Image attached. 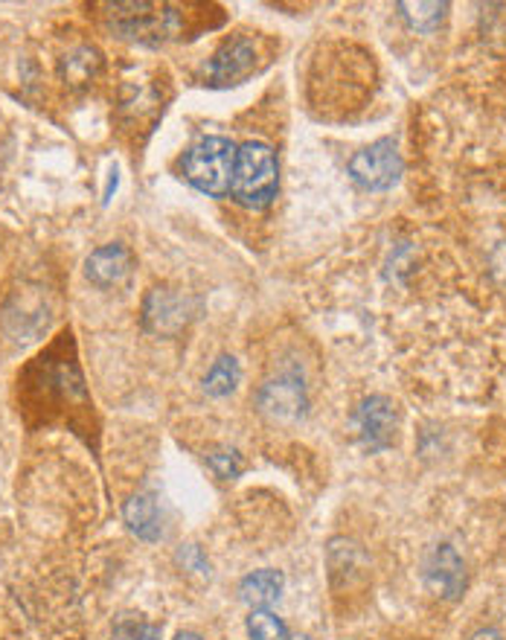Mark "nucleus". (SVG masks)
<instances>
[{
  "mask_svg": "<svg viewBox=\"0 0 506 640\" xmlns=\"http://www.w3.org/2000/svg\"><path fill=\"white\" fill-rule=\"evenodd\" d=\"M239 378H242V370H239V362L233 355H222V358H215L213 367L204 376V390L208 396H215V399H224V396H231L236 390Z\"/></svg>",
  "mask_w": 506,
  "mask_h": 640,
  "instance_id": "nucleus-15",
  "label": "nucleus"
},
{
  "mask_svg": "<svg viewBox=\"0 0 506 640\" xmlns=\"http://www.w3.org/2000/svg\"><path fill=\"white\" fill-rule=\"evenodd\" d=\"M256 408L265 419L280 425L297 423L306 417L308 394L303 385V376L297 373H280V376L269 378L265 385L256 390Z\"/></svg>",
  "mask_w": 506,
  "mask_h": 640,
  "instance_id": "nucleus-5",
  "label": "nucleus"
},
{
  "mask_svg": "<svg viewBox=\"0 0 506 640\" xmlns=\"http://www.w3.org/2000/svg\"><path fill=\"white\" fill-rule=\"evenodd\" d=\"M405 161L399 155V143L393 138L376 140L373 146L355 152L350 161V177L370 193H384L399 184Z\"/></svg>",
  "mask_w": 506,
  "mask_h": 640,
  "instance_id": "nucleus-4",
  "label": "nucleus"
},
{
  "mask_svg": "<svg viewBox=\"0 0 506 640\" xmlns=\"http://www.w3.org/2000/svg\"><path fill=\"white\" fill-rule=\"evenodd\" d=\"M114 640H161V626H152L134 614H120L114 623Z\"/></svg>",
  "mask_w": 506,
  "mask_h": 640,
  "instance_id": "nucleus-18",
  "label": "nucleus"
},
{
  "mask_svg": "<svg viewBox=\"0 0 506 640\" xmlns=\"http://www.w3.org/2000/svg\"><path fill=\"white\" fill-rule=\"evenodd\" d=\"M422 579L431 595L439 600H457L466 591V565L452 545H437L425 556Z\"/></svg>",
  "mask_w": 506,
  "mask_h": 640,
  "instance_id": "nucleus-9",
  "label": "nucleus"
},
{
  "mask_svg": "<svg viewBox=\"0 0 506 640\" xmlns=\"http://www.w3.org/2000/svg\"><path fill=\"white\" fill-rule=\"evenodd\" d=\"M178 559H181V565H184L186 571H195V573H210V562L208 556L201 553L195 545H186L181 553H178Z\"/></svg>",
  "mask_w": 506,
  "mask_h": 640,
  "instance_id": "nucleus-20",
  "label": "nucleus"
},
{
  "mask_svg": "<svg viewBox=\"0 0 506 640\" xmlns=\"http://www.w3.org/2000/svg\"><path fill=\"white\" fill-rule=\"evenodd\" d=\"M283 573L274 571V568H262V571L247 573V577L239 582V597H242V602H247L251 609H271V606L283 597Z\"/></svg>",
  "mask_w": 506,
  "mask_h": 640,
  "instance_id": "nucleus-13",
  "label": "nucleus"
},
{
  "mask_svg": "<svg viewBox=\"0 0 506 640\" xmlns=\"http://www.w3.org/2000/svg\"><path fill=\"white\" fill-rule=\"evenodd\" d=\"M236 149L227 138H204L190 149L181 161L184 177L199 193L210 199L231 195L233 170H236Z\"/></svg>",
  "mask_w": 506,
  "mask_h": 640,
  "instance_id": "nucleus-3",
  "label": "nucleus"
},
{
  "mask_svg": "<svg viewBox=\"0 0 506 640\" xmlns=\"http://www.w3.org/2000/svg\"><path fill=\"white\" fill-rule=\"evenodd\" d=\"M292 640H312V638H306V634H297V638H292Z\"/></svg>",
  "mask_w": 506,
  "mask_h": 640,
  "instance_id": "nucleus-23",
  "label": "nucleus"
},
{
  "mask_svg": "<svg viewBox=\"0 0 506 640\" xmlns=\"http://www.w3.org/2000/svg\"><path fill=\"white\" fill-rule=\"evenodd\" d=\"M260 64V44L251 35H231L219 50H215L213 62H210V82L215 88L239 85L247 79Z\"/></svg>",
  "mask_w": 506,
  "mask_h": 640,
  "instance_id": "nucleus-7",
  "label": "nucleus"
},
{
  "mask_svg": "<svg viewBox=\"0 0 506 640\" xmlns=\"http://www.w3.org/2000/svg\"><path fill=\"white\" fill-rule=\"evenodd\" d=\"M247 634L251 640H292L289 629L271 609H253L247 618Z\"/></svg>",
  "mask_w": 506,
  "mask_h": 640,
  "instance_id": "nucleus-17",
  "label": "nucleus"
},
{
  "mask_svg": "<svg viewBox=\"0 0 506 640\" xmlns=\"http://www.w3.org/2000/svg\"><path fill=\"white\" fill-rule=\"evenodd\" d=\"M201 303L190 294L172 292V288H152L143 301V326L152 335L172 338L199 317Z\"/></svg>",
  "mask_w": 506,
  "mask_h": 640,
  "instance_id": "nucleus-6",
  "label": "nucleus"
},
{
  "mask_svg": "<svg viewBox=\"0 0 506 640\" xmlns=\"http://www.w3.org/2000/svg\"><path fill=\"white\" fill-rule=\"evenodd\" d=\"M161 91L152 82H125L120 88V114L125 120H146L161 111Z\"/></svg>",
  "mask_w": 506,
  "mask_h": 640,
  "instance_id": "nucleus-14",
  "label": "nucleus"
},
{
  "mask_svg": "<svg viewBox=\"0 0 506 640\" xmlns=\"http://www.w3.org/2000/svg\"><path fill=\"white\" fill-rule=\"evenodd\" d=\"M468 640H506V638L498 632V629H480V632H475Z\"/></svg>",
  "mask_w": 506,
  "mask_h": 640,
  "instance_id": "nucleus-21",
  "label": "nucleus"
},
{
  "mask_svg": "<svg viewBox=\"0 0 506 640\" xmlns=\"http://www.w3.org/2000/svg\"><path fill=\"white\" fill-rule=\"evenodd\" d=\"M102 70V53L93 44H79L62 55L59 62V79L73 91H82L100 77Z\"/></svg>",
  "mask_w": 506,
  "mask_h": 640,
  "instance_id": "nucleus-11",
  "label": "nucleus"
},
{
  "mask_svg": "<svg viewBox=\"0 0 506 640\" xmlns=\"http://www.w3.org/2000/svg\"><path fill=\"white\" fill-rule=\"evenodd\" d=\"M355 428L367 451H384L396 440V428H399V414L387 396H370L355 410Z\"/></svg>",
  "mask_w": 506,
  "mask_h": 640,
  "instance_id": "nucleus-8",
  "label": "nucleus"
},
{
  "mask_svg": "<svg viewBox=\"0 0 506 640\" xmlns=\"http://www.w3.org/2000/svg\"><path fill=\"white\" fill-rule=\"evenodd\" d=\"M276 172L274 149L265 143H242L236 149V170H233L231 199L247 210H265L276 199Z\"/></svg>",
  "mask_w": 506,
  "mask_h": 640,
  "instance_id": "nucleus-2",
  "label": "nucleus"
},
{
  "mask_svg": "<svg viewBox=\"0 0 506 640\" xmlns=\"http://www.w3.org/2000/svg\"><path fill=\"white\" fill-rule=\"evenodd\" d=\"M208 466L215 471V478L222 480H233L245 471V460H242L236 448H215V451H210Z\"/></svg>",
  "mask_w": 506,
  "mask_h": 640,
  "instance_id": "nucleus-19",
  "label": "nucleus"
},
{
  "mask_svg": "<svg viewBox=\"0 0 506 640\" xmlns=\"http://www.w3.org/2000/svg\"><path fill=\"white\" fill-rule=\"evenodd\" d=\"M175 640H204V638H201V634H195V632H181Z\"/></svg>",
  "mask_w": 506,
  "mask_h": 640,
  "instance_id": "nucleus-22",
  "label": "nucleus"
},
{
  "mask_svg": "<svg viewBox=\"0 0 506 640\" xmlns=\"http://www.w3.org/2000/svg\"><path fill=\"white\" fill-rule=\"evenodd\" d=\"M108 30L120 39L138 44H163L169 39H181L186 30V16L172 3H146V0H125V3H105Z\"/></svg>",
  "mask_w": 506,
  "mask_h": 640,
  "instance_id": "nucleus-1",
  "label": "nucleus"
},
{
  "mask_svg": "<svg viewBox=\"0 0 506 640\" xmlns=\"http://www.w3.org/2000/svg\"><path fill=\"white\" fill-rule=\"evenodd\" d=\"M123 518L129 530L143 541H158L161 539V509H158V501H154L149 492H138L131 495L129 501L123 507Z\"/></svg>",
  "mask_w": 506,
  "mask_h": 640,
  "instance_id": "nucleus-12",
  "label": "nucleus"
},
{
  "mask_svg": "<svg viewBox=\"0 0 506 640\" xmlns=\"http://www.w3.org/2000/svg\"><path fill=\"white\" fill-rule=\"evenodd\" d=\"M134 268V254L123 242H111V245L97 247L88 260H84V277L91 280L97 288L120 286Z\"/></svg>",
  "mask_w": 506,
  "mask_h": 640,
  "instance_id": "nucleus-10",
  "label": "nucleus"
},
{
  "mask_svg": "<svg viewBox=\"0 0 506 640\" xmlns=\"http://www.w3.org/2000/svg\"><path fill=\"white\" fill-rule=\"evenodd\" d=\"M399 12L416 32H434L439 30V23L445 21L448 3H445V0H431V3H425V0H419V3H399Z\"/></svg>",
  "mask_w": 506,
  "mask_h": 640,
  "instance_id": "nucleus-16",
  "label": "nucleus"
}]
</instances>
